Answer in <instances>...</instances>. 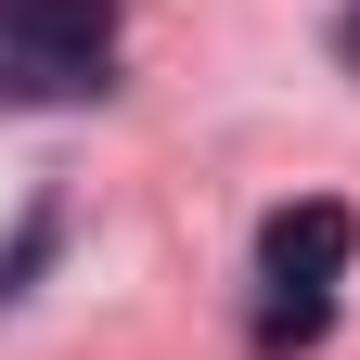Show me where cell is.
<instances>
[{
    "label": "cell",
    "mask_w": 360,
    "mask_h": 360,
    "mask_svg": "<svg viewBox=\"0 0 360 360\" xmlns=\"http://www.w3.org/2000/svg\"><path fill=\"white\" fill-rule=\"evenodd\" d=\"M335 52H347V65H360V0H347V26H335Z\"/></svg>",
    "instance_id": "cell-3"
},
{
    "label": "cell",
    "mask_w": 360,
    "mask_h": 360,
    "mask_svg": "<svg viewBox=\"0 0 360 360\" xmlns=\"http://www.w3.org/2000/svg\"><path fill=\"white\" fill-rule=\"evenodd\" d=\"M0 39H13L39 77L103 65V52H116V0H0Z\"/></svg>",
    "instance_id": "cell-2"
},
{
    "label": "cell",
    "mask_w": 360,
    "mask_h": 360,
    "mask_svg": "<svg viewBox=\"0 0 360 360\" xmlns=\"http://www.w3.org/2000/svg\"><path fill=\"white\" fill-rule=\"evenodd\" d=\"M347 245H360V219H347L335 193H296V206L257 219V270H270L283 296H322L335 270H347Z\"/></svg>",
    "instance_id": "cell-1"
}]
</instances>
